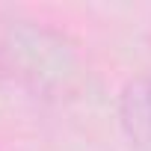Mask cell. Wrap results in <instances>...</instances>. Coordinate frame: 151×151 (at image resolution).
<instances>
[{"label": "cell", "mask_w": 151, "mask_h": 151, "mask_svg": "<svg viewBox=\"0 0 151 151\" xmlns=\"http://www.w3.org/2000/svg\"><path fill=\"white\" fill-rule=\"evenodd\" d=\"M3 74H6V71H3V62H0V77H3Z\"/></svg>", "instance_id": "cell-3"}, {"label": "cell", "mask_w": 151, "mask_h": 151, "mask_svg": "<svg viewBox=\"0 0 151 151\" xmlns=\"http://www.w3.org/2000/svg\"><path fill=\"white\" fill-rule=\"evenodd\" d=\"M0 62L6 74H21L33 86H62L74 74V50L62 33L39 21H6L0 27Z\"/></svg>", "instance_id": "cell-1"}, {"label": "cell", "mask_w": 151, "mask_h": 151, "mask_svg": "<svg viewBox=\"0 0 151 151\" xmlns=\"http://www.w3.org/2000/svg\"><path fill=\"white\" fill-rule=\"evenodd\" d=\"M119 122L136 145H151V74L133 77L122 89Z\"/></svg>", "instance_id": "cell-2"}]
</instances>
